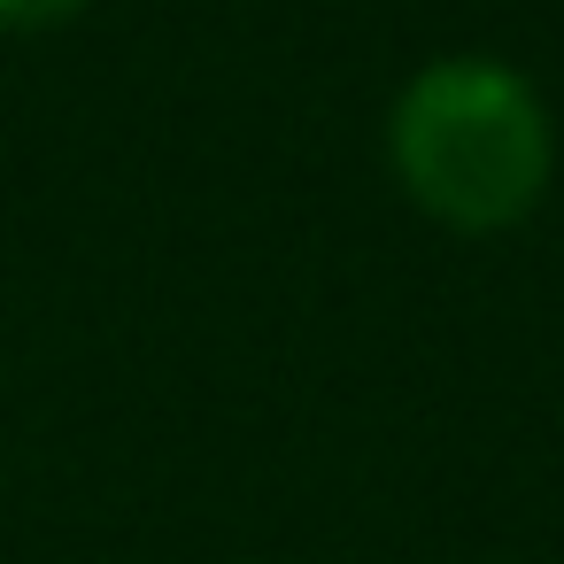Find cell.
<instances>
[{
  "label": "cell",
  "mask_w": 564,
  "mask_h": 564,
  "mask_svg": "<svg viewBox=\"0 0 564 564\" xmlns=\"http://www.w3.org/2000/svg\"><path fill=\"white\" fill-rule=\"evenodd\" d=\"M387 163L433 225L471 240L510 232L541 209L556 171L549 101L495 55H441L394 94Z\"/></svg>",
  "instance_id": "cell-1"
},
{
  "label": "cell",
  "mask_w": 564,
  "mask_h": 564,
  "mask_svg": "<svg viewBox=\"0 0 564 564\" xmlns=\"http://www.w3.org/2000/svg\"><path fill=\"white\" fill-rule=\"evenodd\" d=\"M86 9V0H0V32H55Z\"/></svg>",
  "instance_id": "cell-2"
}]
</instances>
